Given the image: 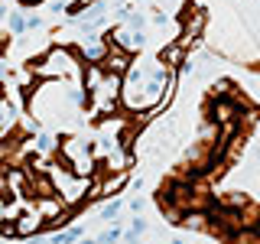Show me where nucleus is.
Wrapping results in <instances>:
<instances>
[{
    "instance_id": "nucleus-1",
    "label": "nucleus",
    "mask_w": 260,
    "mask_h": 244,
    "mask_svg": "<svg viewBox=\"0 0 260 244\" xmlns=\"http://www.w3.org/2000/svg\"><path fill=\"white\" fill-rule=\"evenodd\" d=\"M260 124V104L234 78H218L202 98V134L176 163L173 173L199 186H218L241 160L244 146Z\"/></svg>"
}]
</instances>
